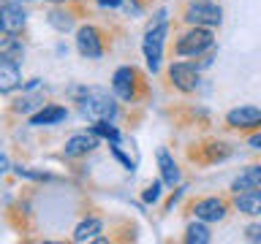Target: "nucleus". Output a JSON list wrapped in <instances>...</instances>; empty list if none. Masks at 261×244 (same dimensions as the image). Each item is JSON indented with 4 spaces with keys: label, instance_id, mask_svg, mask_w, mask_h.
Instances as JSON below:
<instances>
[{
    "label": "nucleus",
    "instance_id": "f257e3e1",
    "mask_svg": "<svg viewBox=\"0 0 261 244\" xmlns=\"http://www.w3.org/2000/svg\"><path fill=\"white\" fill-rule=\"evenodd\" d=\"M166 33H169V22H166V14H158V19H155L150 27L144 33V60L150 65V71L155 73L161 68V57H163V41H166Z\"/></svg>",
    "mask_w": 261,
    "mask_h": 244
},
{
    "label": "nucleus",
    "instance_id": "f03ea898",
    "mask_svg": "<svg viewBox=\"0 0 261 244\" xmlns=\"http://www.w3.org/2000/svg\"><path fill=\"white\" fill-rule=\"evenodd\" d=\"M82 114L90 122H109L117 114V103L103 89H87V95L82 98Z\"/></svg>",
    "mask_w": 261,
    "mask_h": 244
},
{
    "label": "nucleus",
    "instance_id": "7ed1b4c3",
    "mask_svg": "<svg viewBox=\"0 0 261 244\" xmlns=\"http://www.w3.org/2000/svg\"><path fill=\"white\" fill-rule=\"evenodd\" d=\"M212 46H215V38H212L210 27H191L179 36L174 52L179 57H199L204 52H212Z\"/></svg>",
    "mask_w": 261,
    "mask_h": 244
},
{
    "label": "nucleus",
    "instance_id": "20e7f679",
    "mask_svg": "<svg viewBox=\"0 0 261 244\" xmlns=\"http://www.w3.org/2000/svg\"><path fill=\"white\" fill-rule=\"evenodd\" d=\"M220 16H223V11L212 0H191L182 19L191 27H215V24H220Z\"/></svg>",
    "mask_w": 261,
    "mask_h": 244
},
{
    "label": "nucleus",
    "instance_id": "39448f33",
    "mask_svg": "<svg viewBox=\"0 0 261 244\" xmlns=\"http://www.w3.org/2000/svg\"><path fill=\"white\" fill-rule=\"evenodd\" d=\"M136 84H139V73L130 65H122V68L114 71L112 76V89L120 101H134L136 98Z\"/></svg>",
    "mask_w": 261,
    "mask_h": 244
},
{
    "label": "nucleus",
    "instance_id": "423d86ee",
    "mask_svg": "<svg viewBox=\"0 0 261 244\" xmlns=\"http://www.w3.org/2000/svg\"><path fill=\"white\" fill-rule=\"evenodd\" d=\"M76 49H79V54L90 57V60H98V57L103 54V38H101V33H98V27H93V24L79 27V33H76Z\"/></svg>",
    "mask_w": 261,
    "mask_h": 244
},
{
    "label": "nucleus",
    "instance_id": "0eeeda50",
    "mask_svg": "<svg viewBox=\"0 0 261 244\" xmlns=\"http://www.w3.org/2000/svg\"><path fill=\"white\" fill-rule=\"evenodd\" d=\"M169 79L179 93H193V89L199 87V68H196V65H188V63H171Z\"/></svg>",
    "mask_w": 261,
    "mask_h": 244
},
{
    "label": "nucleus",
    "instance_id": "6e6552de",
    "mask_svg": "<svg viewBox=\"0 0 261 244\" xmlns=\"http://www.w3.org/2000/svg\"><path fill=\"white\" fill-rule=\"evenodd\" d=\"M0 27L3 33H22L24 27V11H22V0L19 3H14V0H6L3 6H0Z\"/></svg>",
    "mask_w": 261,
    "mask_h": 244
},
{
    "label": "nucleus",
    "instance_id": "1a4fd4ad",
    "mask_svg": "<svg viewBox=\"0 0 261 244\" xmlns=\"http://www.w3.org/2000/svg\"><path fill=\"white\" fill-rule=\"evenodd\" d=\"M226 201L223 198H199L193 203V215L196 220H204V223H218V220L226 217Z\"/></svg>",
    "mask_w": 261,
    "mask_h": 244
},
{
    "label": "nucleus",
    "instance_id": "9d476101",
    "mask_svg": "<svg viewBox=\"0 0 261 244\" xmlns=\"http://www.w3.org/2000/svg\"><path fill=\"white\" fill-rule=\"evenodd\" d=\"M98 146V133H76L71 136L63 146V155L65 158H85L87 152H93Z\"/></svg>",
    "mask_w": 261,
    "mask_h": 244
},
{
    "label": "nucleus",
    "instance_id": "9b49d317",
    "mask_svg": "<svg viewBox=\"0 0 261 244\" xmlns=\"http://www.w3.org/2000/svg\"><path fill=\"white\" fill-rule=\"evenodd\" d=\"M226 125L228 128H258L261 125V109L253 106H240V109L226 114Z\"/></svg>",
    "mask_w": 261,
    "mask_h": 244
},
{
    "label": "nucleus",
    "instance_id": "f8f14e48",
    "mask_svg": "<svg viewBox=\"0 0 261 244\" xmlns=\"http://www.w3.org/2000/svg\"><path fill=\"white\" fill-rule=\"evenodd\" d=\"M19 84H22V71L16 60L0 57V93H14Z\"/></svg>",
    "mask_w": 261,
    "mask_h": 244
},
{
    "label": "nucleus",
    "instance_id": "ddd939ff",
    "mask_svg": "<svg viewBox=\"0 0 261 244\" xmlns=\"http://www.w3.org/2000/svg\"><path fill=\"white\" fill-rule=\"evenodd\" d=\"M234 206H237V211H240V215H250V217L261 215V187H256V190L237 193Z\"/></svg>",
    "mask_w": 261,
    "mask_h": 244
},
{
    "label": "nucleus",
    "instance_id": "4468645a",
    "mask_svg": "<svg viewBox=\"0 0 261 244\" xmlns=\"http://www.w3.org/2000/svg\"><path fill=\"white\" fill-rule=\"evenodd\" d=\"M261 187V166H248L240 176L231 182V190L234 193H245V190H256Z\"/></svg>",
    "mask_w": 261,
    "mask_h": 244
},
{
    "label": "nucleus",
    "instance_id": "2eb2a0df",
    "mask_svg": "<svg viewBox=\"0 0 261 244\" xmlns=\"http://www.w3.org/2000/svg\"><path fill=\"white\" fill-rule=\"evenodd\" d=\"M98 233H101V220H98V217H90V220H85V223L76 225V231H73V241H79V244L93 241V239L103 241Z\"/></svg>",
    "mask_w": 261,
    "mask_h": 244
},
{
    "label": "nucleus",
    "instance_id": "dca6fc26",
    "mask_svg": "<svg viewBox=\"0 0 261 244\" xmlns=\"http://www.w3.org/2000/svg\"><path fill=\"white\" fill-rule=\"evenodd\" d=\"M60 119H65V109H63V106H41V111L30 117V125H36V128L55 125V122H60Z\"/></svg>",
    "mask_w": 261,
    "mask_h": 244
},
{
    "label": "nucleus",
    "instance_id": "f3484780",
    "mask_svg": "<svg viewBox=\"0 0 261 244\" xmlns=\"http://www.w3.org/2000/svg\"><path fill=\"white\" fill-rule=\"evenodd\" d=\"M158 166H161V176H163V185H169V187H174L179 182V168H177V163L171 160V155L166 149H161L158 152Z\"/></svg>",
    "mask_w": 261,
    "mask_h": 244
},
{
    "label": "nucleus",
    "instance_id": "a211bd4d",
    "mask_svg": "<svg viewBox=\"0 0 261 244\" xmlns=\"http://www.w3.org/2000/svg\"><path fill=\"white\" fill-rule=\"evenodd\" d=\"M201 149H204V155H199L201 163H218V160H226L228 155H231V146H228V144H220V141L204 144Z\"/></svg>",
    "mask_w": 261,
    "mask_h": 244
},
{
    "label": "nucleus",
    "instance_id": "6ab92c4d",
    "mask_svg": "<svg viewBox=\"0 0 261 244\" xmlns=\"http://www.w3.org/2000/svg\"><path fill=\"white\" fill-rule=\"evenodd\" d=\"M24 46L22 41L14 38V33H3V41H0V57H8V60H22Z\"/></svg>",
    "mask_w": 261,
    "mask_h": 244
},
{
    "label": "nucleus",
    "instance_id": "aec40b11",
    "mask_svg": "<svg viewBox=\"0 0 261 244\" xmlns=\"http://www.w3.org/2000/svg\"><path fill=\"white\" fill-rule=\"evenodd\" d=\"M210 228L204 225V220H199V223H191L185 228V241L188 244H210Z\"/></svg>",
    "mask_w": 261,
    "mask_h": 244
},
{
    "label": "nucleus",
    "instance_id": "412c9836",
    "mask_svg": "<svg viewBox=\"0 0 261 244\" xmlns=\"http://www.w3.org/2000/svg\"><path fill=\"white\" fill-rule=\"evenodd\" d=\"M49 24H52L55 30H71L73 27V14L68 11V8H52V14H49Z\"/></svg>",
    "mask_w": 261,
    "mask_h": 244
},
{
    "label": "nucleus",
    "instance_id": "4be33fe9",
    "mask_svg": "<svg viewBox=\"0 0 261 244\" xmlns=\"http://www.w3.org/2000/svg\"><path fill=\"white\" fill-rule=\"evenodd\" d=\"M36 106H46V101H44V95H22L19 101L14 103V111H19V114H28V111H33Z\"/></svg>",
    "mask_w": 261,
    "mask_h": 244
},
{
    "label": "nucleus",
    "instance_id": "5701e85b",
    "mask_svg": "<svg viewBox=\"0 0 261 244\" xmlns=\"http://www.w3.org/2000/svg\"><path fill=\"white\" fill-rule=\"evenodd\" d=\"M93 133L103 136V138H112V141H117V138H120L117 128H114V125H109V122H95V125H93Z\"/></svg>",
    "mask_w": 261,
    "mask_h": 244
},
{
    "label": "nucleus",
    "instance_id": "b1692460",
    "mask_svg": "<svg viewBox=\"0 0 261 244\" xmlns=\"http://www.w3.org/2000/svg\"><path fill=\"white\" fill-rule=\"evenodd\" d=\"M158 198H161V182H152V185L144 190V201H147V203H155Z\"/></svg>",
    "mask_w": 261,
    "mask_h": 244
},
{
    "label": "nucleus",
    "instance_id": "393cba45",
    "mask_svg": "<svg viewBox=\"0 0 261 244\" xmlns=\"http://www.w3.org/2000/svg\"><path fill=\"white\" fill-rule=\"evenodd\" d=\"M245 239H248V241H261V225L256 223V225L245 228Z\"/></svg>",
    "mask_w": 261,
    "mask_h": 244
},
{
    "label": "nucleus",
    "instance_id": "a878e982",
    "mask_svg": "<svg viewBox=\"0 0 261 244\" xmlns=\"http://www.w3.org/2000/svg\"><path fill=\"white\" fill-rule=\"evenodd\" d=\"M16 174H19V176H28V179H49L46 174H41V171H30V168H16Z\"/></svg>",
    "mask_w": 261,
    "mask_h": 244
},
{
    "label": "nucleus",
    "instance_id": "bb28decb",
    "mask_svg": "<svg viewBox=\"0 0 261 244\" xmlns=\"http://www.w3.org/2000/svg\"><path fill=\"white\" fill-rule=\"evenodd\" d=\"M250 146H253V149H261V133H256L250 138Z\"/></svg>",
    "mask_w": 261,
    "mask_h": 244
},
{
    "label": "nucleus",
    "instance_id": "cd10ccee",
    "mask_svg": "<svg viewBox=\"0 0 261 244\" xmlns=\"http://www.w3.org/2000/svg\"><path fill=\"white\" fill-rule=\"evenodd\" d=\"M98 3H101V6H109V8H114V6H120L122 0H98Z\"/></svg>",
    "mask_w": 261,
    "mask_h": 244
},
{
    "label": "nucleus",
    "instance_id": "c85d7f7f",
    "mask_svg": "<svg viewBox=\"0 0 261 244\" xmlns=\"http://www.w3.org/2000/svg\"><path fill=\"white\" fill-rule=\"evenodd\" d=\"M46 3H65V0H46Z\"/></svg>",
    "mask_w": 261,
    "mask_h": 244
}]
</instances>
